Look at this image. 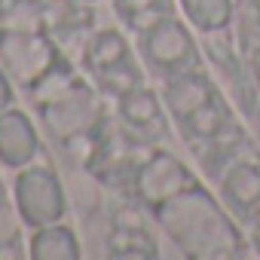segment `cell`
Segmentation results:
<instances>
[{"instance_id":"1","label":"cell","mask_w":260,"mask_h":260,"mask_svg":"<svg viewBox=\"0 0 260 260\" xmlns=\"http://www.w3.org/2000/svg\"><path fill=\"white\" fill-rule=\"evenodd\" d=\"M19 193H22V208L31 217V223H49L58 214V208H61L55 181L49 175H43V172H31L22 181Z\"/></svg>"},{"instance_id":"2","label":"cell","mask_w":260,"mask_h":260,"mask_svg":"<svg viewBox=\"0 0 260 260\" xmlns=\"http://www.w3.org/2000/svg\"><path fill=\"white\" fill-rule=\"evenodd\" d=\"M34 153V135L25 116H4L0 119V156L7 162H22Z\"/></svg>"},{"instance_id":"3","label":"cell","mask_w":260,"mask_h":260,"mask_svg":"<svg viewBox=\"0 0 260 260\" xmlns=\"http://www.w3.org/2000/svg\"><path fill=\"white\" fill-rule=\"evenodd\" d=\"M187 49H190V43H187V37H184V31L178 25H166V28H159L150 37V52H153V58L159 64H178V61H184Z\"/></svg>"},{"instance_id":"4","label":"cell","mask_w":260,"mask_h":260,"mask_svg":"<svg viewBox=\"0 0 260 260\" xmlns=\"http://www.w3.org/2000/svg\"><path fill=\"white\" fill-rule=\"evenodd\" d=\"M34 254L37 257H77V248L64 230H49L34 239Z\"/></svg>"},{"instance_id":"5","label":"cell","mask_w":260,"mask_h":260,"mask_svg":"<svg viewBox=\"0 0 260 260\" xmlns=\"http://www.w3.org/2000/svg\"><path fill=\"white\" fill-rule=\"evenodd\" d=\"M187 7L205 28H214L226 19V0H187Z\"/></svg>"},{"instance_id":"6","label":"cell","mask_w":260,"mask_h":260,"mask_svg":"<svg viewBox=\"0 0 260 260\" xmlns=\"http://www.w3.org/2000/svg\"><path fill=\"white\" fill-rule=\"evenodd\" d=\"M7 101V86H4V80H0V104Z\"/></svg>"},{"instance_id":"7","label":"cell","mask_w":260,"mask_h":260,"mask_svg":"<svg viewBox=\"0 0 260 260\" xmlns=\"http://www.w3.org/2000/svg\"><path fill=\"white\" fill-rule=\"evenodd\" d=\"M257 245H260V230H257Z\"/></svg>"}]
</instances>
